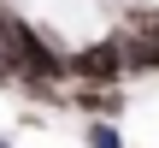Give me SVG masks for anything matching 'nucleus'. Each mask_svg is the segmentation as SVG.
Instances as JSON below:
<instances>
[{"label":"nucleus","instance_id":"obj_1","mask_svg":"<svg viewBox=\"0 0 159 148\" xmlns=\"http://www.w3.org/2000/svg\"><path fill=\"white\" fill-rule=\"evenodd\" d=\"M65 83H83V89H124V53H118V36L65 53Z\"/></svg>","mask_w":159,"mask_h":148},{"label":"nucleus","instance_id":"obj_2","mask_svg":"<svg viewBox=\"0 0 159 148\" xmlns=\"http://www.w3.org/2000/svg\"><path fill=\"white\" fill-rule=\"evenodd\" d=\"M77 101H83L89 119H118V113H124V89H83Z\"/></svg>","mask_w":159,"mask_h":148},{"label":"nucleus","instance_id":"obj_3","mask_svg":"<svg viewBox=\"0 0 159 148\" xmlns=\"http://www.w3.org/2000/svg\"><path fill=\"white\" fill-rule=\"evenodd\" d=\"M83 142L89 148H124V136H118L112 119H89V125H83Z\"/></svg>","mask_w":159,"mask_h":148},{"label":"nucleus","instance_id":"obj_4","mask_svg":"<svg viewBox=\"0 0 159 148\" xmlns=\"http://www.w3.org/2000/svg\"><path fill=\"white\" fill-rule=\"evenodd\" d=\"M0 148H12V142H6V136H0Z\"/></svg>","mask_w":159,"mask_h":148}]
</instances>
